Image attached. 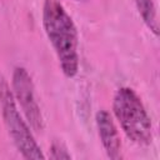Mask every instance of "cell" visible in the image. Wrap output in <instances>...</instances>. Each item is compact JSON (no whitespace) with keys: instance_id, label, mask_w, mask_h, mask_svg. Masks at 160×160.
I'll return each instance as SVG.
<instances>
[{"instance_id":"cell-7","label":"cell","mask_w":160,"mask_h":160,"mask_svg":"<svg viewBox=\"0 0 160 160\" xmlns=\"http://www.w3.org/2000/svg\"><path fill=\"white\" fill-rule=\"evenodd\" d=\"M49 156L51 159H55V160H60V159H71V155L70 152L68 151L66 146L61 142V141H54L50 146V154Z\"/></svg>"},{"instance_id":"cell-3","label":"cell","mask_w":160,"mask_h":160,"mask_svg":"<svg viewBox=\"0 0 160 160\" xmlns=\"http://www.w3.org/2000/svg\"><path fill=\"white\" fill-rule=\"evenodd\" d=\"M0 105L1 114L12 144L24 159H45V155L36 142L30 125L18 110L16 101L8 84L0 76Z\"/></svg>"},{"instance_id":"cell-6","label":"cell","mask_w":160,"mask_h":160,"mask_svg":"<svg viewBox=\"0 0 160 160\" xmlns=\"http://www.w3.org/2000/svg\"><path fill=\"white\" fill-rule=\"evenodd\" d=\"M139 15L141 16L142 21L148 26V29L155 35H159V22L156 15V6L154 0H132Z\"/></svg>"},{"instance_id":"cell-1","label":"cell","mask_w":160,"mask_h":160,"mask_svg":"<svg viewBox=\"0 0 160 160\" xmlns=\"http://www.w3.org/2000/svg\"><path fill=\"white\" fill-rule=\"evenodd\" d=\"M41 16L62 74L69 79L75 78L79 71V36L72 18L59 0H44Z\"/></svg>"},{"instance_id":"cell-2","label":"cell","mask_w":160,"mask_h":160,"mask_svg":"<svg viewBox=\"0 0 160 160\" xmlns=\"http://www.w3.org/2000/svg\"><path fill=\"white\" fill-rule=\"evenodd\" d=\"M112 111L125 135L135 144L146 146L152 140L151 119L131 88H120L112 100Z\"/></svg>"},{"instance_id":"cell-8","label":"cell","mask_w":160,"mask_h":160,"mask_svg":"<svg viewBox=\"0 0 160 160\" xmlns=\"http://www.w3.org/2000/svg\"><path fill=\"white\" fill-rule=\"evenodd\" d=\"M76 1H85V0H76Z\"/></svg>"},{"instance_id":"cell-5","label":"cell","mask_w":160,"mask_h":160,"mask_svg":"<svg viewBox=\"0 0 160 160\" xmlns=\"http://www.w3.org/2000/svg\"><path fill=\"white\" fill-rule=\"evenodd\" d=\"M95 122L101 145L108 155L112 160H119L121 155V141L118 128L114 122L111 114L104 109L99 110L95 115Z\"/></svg>"},{"instance_id":"cell-4","label":"cell","mask_w":160,"mask_h":160,"mask_svg":"<svg viewBox=\"0 0 160 160\" xmlns=\"http://www.w3.org/2000/svg\"><path fill=\"white\" fill-rule=\"evenodd\" d=\"M11 86L12 96L19 104L28 124L34 131H41L44 129V118L35 95L32 79L25 68L16 66L14 69Z\"/></svg>"}]
</instances>
